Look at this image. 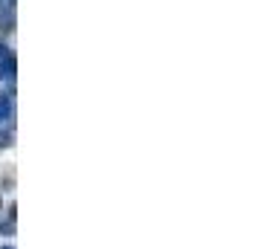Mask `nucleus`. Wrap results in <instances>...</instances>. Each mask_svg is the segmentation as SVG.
<instances>
[{
	"label": "nucleus",
	"instance_id": "nucleus-4",
	"mask_svg": "<svg viewBox=\"0 0 258 249\" xmlns=\"http://www.w3.org/2000/svg\"><path fill=\"white\" fill-rule=\"evenodd\" d=\"M12 142H15V131L12 128H0V151L3 148H12Z\"/></svg>",
	"mask_w": 258,
	"mask_h": 249
},
{
	"label": "nucleus",
	"instance_id": "nucleus-2",
	"mask_svg": "<svg viewBox=\"0 0 258 249\" xmlns=\"http://www.w3.org/2000/svg\"><path fill=\"white\" fill-rule=\"evenodd\" d=\"M15 78V55H3L0 58V81H12Z\"/></svg>",
	"mask_w": 258,
	"mask_h": 249
},
{
	"label": "nucleus",
	"instance_id": "nucleus-3",
	"mask_svg": "<svg viewBox=\"0 0 258 249\" xmlns=\"http://www.w3.org/2000/svg\"><path fill=\"white\" fill-rule=\"evenodd\" d=\"M12 116V96H0V125Z\"/></svg>",
	"mask_w": 258,
	"mask_h": 249
},
{
	"label": "nucleus",
	"instance_id": "nucleus-1",
	"mask_svg": "<svg viewBox=\"0 0 258 249\" xmlns=\"http://www.w3.org/2000/svg\"><path fill=\"white\" fill-rule=\"evenodd\" d=\"M15 29V0H6V9L0 6V32L9 35Z\"/></svg>",
	"mask_w": 258,
	"mask_h": 249
},
{
	"label": "nucleus",
	"instance_id": "nucleus-6",
	"mask_svg": "<svg viewBox=\"0 0 258 249\" xmlns=\"http://www.w3.org/2000/svg\"><path fill=\"white\" fill-rule=\"evenodd\" d=\"M3 55H9V52H6V44L0 41V58H3Z\"/></svg>",
	"mask_w": 258,
	"mask_h": 249
},
{
	"label": "nucleus",
	"instance_id": "nucleus-7",
	"mask_svg": "<svg viewBox=\"0 0 258 249\" xmlns=\"http://www.w3.org/2000/svg\"><path fill=\"white\" fill-rule=\"evenodd\" d=\"M0 249H15V246H0Z\"/></svg>",
	"mask_w": 258,
	"mask_h": 249
},
{
	"label": "nucleus",
	"instance_id": "nucleus-5",
	"mask_svg": "<svg viewBox=\"0 0 258 249\" xmlns=\"http://www.w3.org/2000/svg\"><path fill=\"white\" fill-rule=\"evenodd\" d=\"M0 235H15L12 220H3V217H0Z\"/></svg>",
	"mask_w": 258,
	"mask_h": 249
}]
</instances>
